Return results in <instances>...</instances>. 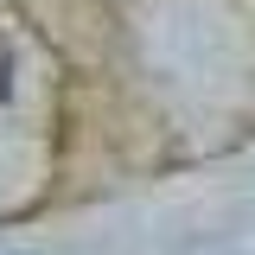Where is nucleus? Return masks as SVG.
<instances>
[{
	"label": "nucleus",
	"instance_id": "nucleus-1",
	"mask_svg": "<svg viewBox=\"0 0 255 255\" xmlns=\"http://www.w3.org/2000/svg\"><path fill=\"white\" fill-rule=\"evenodd\" d=\"M6 90H13V58H6V45H0V102H6Z\"/></svg>",
	"mask_w": 255,
	"mask_h": 255
}]
</instances>
